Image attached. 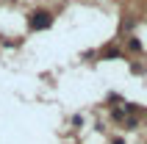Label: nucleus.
I'll list each match as a JSON object with an SVG mask.
<instances>
[{"mask_svg": "<svg viewBox=\"0 0 147 144\" xmlns=\"http://www.w3.org/2000/svg\"><path fill=\"white\" fill-rule=\"evenodd\" d=\"M50 25H53V14H50V11H33V14L28 17V28H31V31H45Z\"/></svg>", "mask_w": 147, "mask_h": 144, "instance_id": "f257e3e1", "label": "nucleus"}]
</instances>
